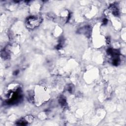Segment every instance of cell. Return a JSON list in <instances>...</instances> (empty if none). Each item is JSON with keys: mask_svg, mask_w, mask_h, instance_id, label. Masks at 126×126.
Listing matches in <instances>:
<instances>
[{"mask_svg": "<svg viewBox=\"0 0 126 126\" xmlns=\"http://www.w3.org/2000/svg\"><path fill=\"white\" fill-rule=\"evenodd\" d=\"M40 18L36 16H32L27 20V24L30 28H33L38 26L40 23Z\"/></svg>", "mask_w": 126, "mask_h": 126, "instance_id": "cell-1", "label": "cell"}]
</instances>
